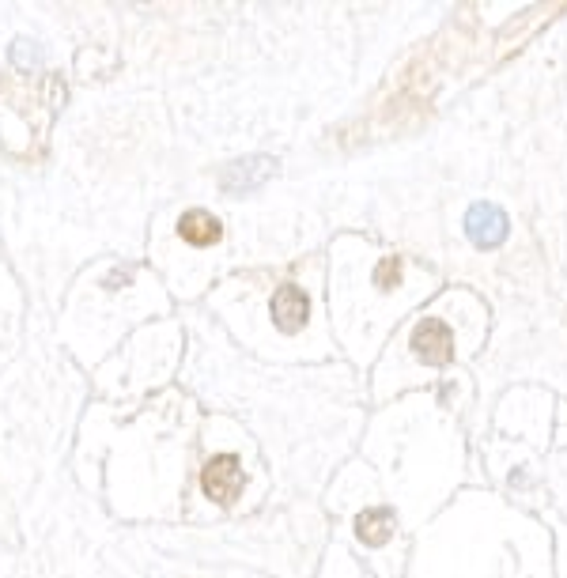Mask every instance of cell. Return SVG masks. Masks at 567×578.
<instances>
[{
  "label": "cell",
  "mask_w": 567,
  "mask_h": 578,
  "mask_svg": "<svg viewBox=\"0 0 567 578\" xmlns=\"http://www.w3.org/2000/svg\"><path fill=\"white\" fill-rule=\"evenodd\" d=\"M220 220L212 216V212H201V208H193V212H186L182 220H178V235L186 238L189 246H212L216 238H220Z\"/></svg>",
  "instance_id": "obj_7"
},
{
  "label": "cell",
  "mask_w": 567,
  "mask_h": 578,
  "mask_svg": "<svg viewBox=\"0 0 567 578\" xmlns=\"http://www.w3.org/2000/svg\"><path fill=\"white\" fill-rule=\"evenodd\" d=\"M201 484H205V495L212 503H235L242 495V465L235 454H220V458H212L205 465V476H201Z\"/></svg>",
  "instance_id": "obj_1"
},
{
  "label": "cell",
  "mask_w": 567,
  "mask_h": 578,
  "mask_svg": "<svg viewBox=\"0 0 567 578\" xmlns=\"http://www.w3.org/2000/svg\"><path fill=\"white\" fill-rule=\"evenodd\" d=\"M413 352L420 363H428V367H443V363L454 359V333H450L443 322L428 318V322H420L413 329Z\"/></svg>",
  "instance_id": "obj_3"
},
{
  "label": "cell",
  "mask_w": 567,
  "mask_h": 578,
  "mask_svg": "<svg viewBox=\"0 0 567 578\" xmlns=\"http://www.w3.org/2000/svg\"><path fill=\"white\" fill-rule=\"evenodd\" d=\"M465 235L481 250H496L507 238V212L496 204H473L469 216H465Z\"/></svg>",
  "instance_id": "obj_2"
},
{
  "label": "cell",
  "mask_w": 567,
  "mask_h": 578,
  "mask_svg": "<svg viewBox=\"0 0 567 578\" xmlns=\"http://www.w3.org/2000/svg\"><path fill=\"white\" fill-rule=\"evenodd\" d=\"M273 170H276L273 155H246V159L227 163L224 174H220V186H224L227 193H250V189L265 186Z\"/></svg>",
  "instance_id": "obj_4"
},
{
  "label": "cell",
  "mask_w": 567,
  "mask_h": 578,
  "mask_svg": "<svg viewBox=\"0 0 567 578\" xmlns=\"http://www.w3.org/2000/svg\"><path fill=\"white\" fill-rule=\"evenodd\" d=\"M397 529V518L390 507H371L363 510L360 518H356V533H360L363 544H371V548H378V544H386L390 537H394Z\"/></svg>",
  "instance_id": "obj_6"
},
{
  "label": "cell",
  "mask_w": 567,
  "mask_h": 578,
  "mask_svg": "<svg viewBox=\"0 0 567 578\" xmlns=\"http://www.w3.org/2000/svg\"><path fill=\"white\" fill-rule=\"evenodd\" d=\"M401 280V261L397 257H390V261H382L375 272V284L378 288H390V284H397Z\"/></svg>",
  "instance_id": "obj_8"
},
{
  "label": "cell",
  "mask_w": 567,
  "mask_h": 578,
  "mask_svg": "<svg viewBox=\"0 0 567 578\" xmlns=\"http://www.w3.org/2000/svg\"><path fill=\"white\" fill-rule=\"evenodd\" d=\"M310 314V299L295 284H284V288L273 295V322L280 325V333H299L303 322Z\"/></svg>",
  "instance_id": "obj_5"
}]
</instances>
